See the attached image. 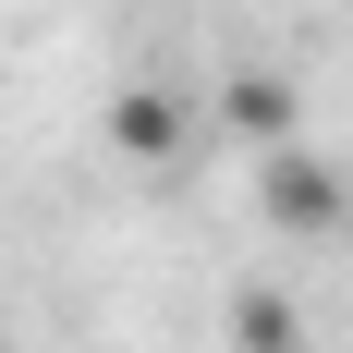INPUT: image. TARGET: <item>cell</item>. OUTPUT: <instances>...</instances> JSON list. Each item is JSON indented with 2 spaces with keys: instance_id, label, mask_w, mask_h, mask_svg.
I'll return each mask as SVG.
<instances>
[{
  "instance_id": "7a4b0ae2",
  "label": "cell",
  "mask_w": 353,
  "mask_h": 353,
  "mask_svg": "<svg viewBox=\"0 0 353 353\" xmlns=\"http://www.w3.org/2000/svg\"><path fill=\"white\" fill-rule=\"evenodd\" d=\"M219 134H244V146L305 134V85H292V73H232V85H219Z\"/></svg>"
},
{
  "instance_id": "277c9868",
  "label": "cell",
  "mask_w": 353,
  "mask_h": 353,
  "mask_svg": "<svg viewBox=\"0 0 353 353\" xmlns=\"http://www.w3.org/2000/svg\"><path fill=\"white\" fill-rule=\"evenodd\" d=\"M232 353H305V305L292 292H232Z\"/></svg>"
},
{
  "instance_id": "5b68a950",
  "label": "cell",
  "mask_w": 353,
  "mask_h": 353,
  "mask_svg": "<svg viewBox=\"0 0 353 353\" xmlns=\"http://www.w3.org/2000/svg\"><path fill=\"white\" fill-rule=\"evenodd\" d=\"M0 353H12V341H0Z\"/></svg>"
},
{
  "instance_id": "3957f363",
  "label": "cell",
  "mask_w": 353,
  "mask_h": 353,
  "mask_svg": "<svg viewBox=\"0 0 353 353\" xmlns=\"http://www.w3.org/2000/svg\"><path fill=\"white\" fill-rule=\"evenodd\" d=\"M183 134H195V110H183L171 85H122V98H110V146H122V159H171Z\"/></svg>"
},
{
  "instance_id": "6da1fadb",
  "label": "cell",
  "mask_w": 353,
  "mask_h": 353,
  "mask_svg": "<svg viewBox=\"0 0 353 353\" xmlns=\"http://www.w3.org/2000/svg\"><path fill=\"white\" fill-rule=\"evenodd\" d=\"M256 208L281 219V232H341V219H353V171L317 159L305 134H281V146H268V171H256Z\"/></svg>"
}]
</instances>
